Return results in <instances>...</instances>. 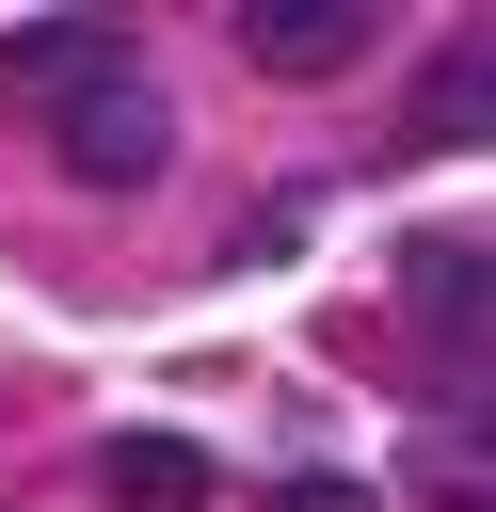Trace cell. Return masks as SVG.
<instances>
[{
	"label": "cell",
	"mask_w": 496,
	"mask_h": 512,
	"mask_svg": "<svg viewBox=\"0 0 496 512\" xmlns=\"http://www.w3.org/2000/svg\"><path fill=\"white\" fill-rule=\"evenodd\" d=\"M48 128H64V176H80V192H144V176L176 160V112H160V80H144V64H112L96 96H64Z\"/></svg>",
	"instance_id": "cell-1"
},
{
	"label": "cell",
	"mask_w": 496,
	"mask_h": 512,
	"mask_svg": "<svg viewBox=\"0 0 496 512\" xmlns=\"http://www.w3.org/2000/svg\"><path fill=\"white\" fill-rule=\"evenodd\" d=\"M112 64H144L112 16H16L0 32V96H32V112H64V96H96Z\"/></svg>",
	"instance_id": "cell-2"
},
{
	"label": "cell",
	"mask_w": 496,
	"mask_h": 512,
	"mask_svg": "<svg viewBox=\"0 0 496 512\" xmlns=\"http://www.w3.org/2000/svg\"><path fill=\"white\" fill-rule=\"evenodd\" d=\"M240 48H256V80H352L368 64V16L352 0H256Z\"/></svg>",
	"instance_id": "cell-3"
},
{
	"label": "cell",
	"mask_w": 496,
	"mask_h": 512,
	"mask_svg": "<svg viewBox=\"0 0 496 512\" xmlns=\"http://www.w3.org/2000/svg\"><path fill=\"white\" fill-rule=\"evenodd\" d=\"M96 480H112V512H208V448L192 432H112Z\"/></svg>",
	"instance_id": "cell-4"
},
{
	"label": "cell",
	"mask_w": 496,
	"mask_h": 512,
	"mask_svg": "<svg viewBox=\"0 0 496 512\" xmlns=\"http://www.w3.org/2000/svg\"><path fill=\"white\" fill-rule=\"evenodd\" d=\"M400 304H416V320L448 336V368H464V336H480V256H464L448 224H432V240H400Z\"/></svg>",
	"instance_id": "cell-5"
},
{
	"label": "cell",
	"mask_w": 496,
	"mask_h": 512,
	"mask_svg": "<svg viewBox=\"0 0 496 512\" xmlns=\"http://www.w3.org/2000/svg\"><path fill=\"white\" fill-rule=\"evenodd\" d=\"M464 128H480V48H448L432 96H416V144H464Z\"/></svg>",
	"instance_id": "cell-6"
},
{
	"label": "cell",
	"mask_w": 496,
	"mask_h": 512,
	"mask_svg": "<svg viewBox=\"0 0 496 512\" xmlns=\"http://www.w3.org/2000/svg\"><path fill=\"white\" fill-rule=\"evenodd\" d=\"M272 512H368V480H288Z\"/></svg>",
	"instance_id": "cell-7"
}]
</instances>
